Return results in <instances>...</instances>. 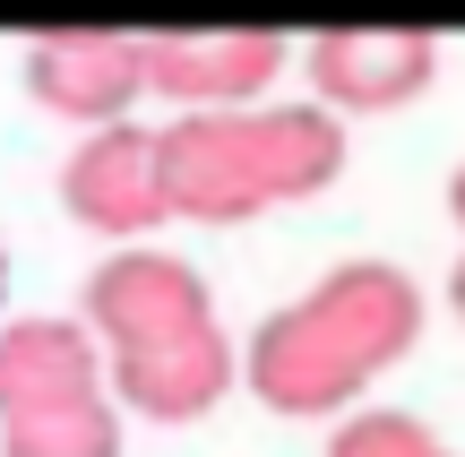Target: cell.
Returning a JSON list of instances; mask_svg holds the SVG:
<instances>
[{"label":"cell","instance_id":"8992f818","mask_svg":"<svg viewBox=\"0 0 465 457\" xmlns=\"http://www.w3.org/2000/svg\"><path fill=\"white\" fill-rule=\"evenodd\" d=\"M293 44L267 26L232 35H155L147 44V95H164L173 113H250L276 95Z\"/></svg>","mask_w":465,"mask_h":457},{"label":"cell","instance_id":"3957f363","mask_svg":"<svg viewBox=\"0 0 465 457\" xmlns=\"http://www.w3.org/2000/svg\"><path fill=\"white\" fill-rule=\"evenodd\" d=\"M78 320L95 328L104 354H147V345L199 337L216 328V293L190 259L155 251V242H121L113 259H95L78 285Z\"/></svg>","mask_w":465,"mask_h":457},{"label":"cell","instance_id":"8fae6325","mask_svg":"<svg viewBox=\"0 0 465 457\" xmlns=\"http://www.w3.org/2000/svg\"><path fill=\"white\" fill-rule=\"evenodd\" d=\"M328 457H457V449L405 406H353L345 423L328 432Z\"/></svg>","mask_w":465,"mask_h":457},{"label":"cell","instance_id":"4fadbf2b","mask_svg":"<svg viewBox=\"0 0 465 457\" xmlns=\"http://www.w3.org/2000/svg\"><path fill=\"white\" fill-rule=\"evenodd\" d=\"M449 311L465 320V251H457V268H449Z\"/></svg>","mask_w":465,"mask_h":457},{"label":"cell","instance_id":"6da1fadb","mask_svg":"<svg viewBox=\"0 0 465 457\" xmlns=\"http://www.w3.org/2000/svg\"><path fill=\"white\" fill-rule=\"evenodd\" d=\"M422 285L397 259H345L302 303L267 311L242 345V389L284 423H345L380 372L422 345Z\"/></svg>","mask_w":465,"mask_h":457},{"label":"cell","instance_id":"5b68a950","mask_svg":"<svg viewBox=\"0 0 465 457\" xmlns=\"http://www.w3.org/2000/svg\"><path fill=\"white\" fill-rule=\"evenodd\" d=\"M302 69H311V104H328L336 121L405 113L440 78V35H422V26H328L302 52Z\"/></svg>","mask_w":465,"mask_h":457},{"label":"cell","instance_id":"ba28073f","mask_svg":"<svg viewBox=\"0 0 465 457\" xmlns=\"http://www.w3.org/2000/svg\"><path fill=\"white\" fill-rule=\"evenodd\" d=\"M104 380H113L121 414H147V423H199L232 397L242 380V354H232L224 328H199V337L147 345V354H104Z\"/></svg>","mask_w":465,"mask_h":457},{"label":"cell","instance_id":"30bf717a","mask_svg":"<svg viewBox=\"0 0 465 457\" xmlns=\"http://www.w3.org/2000/svg\"><path fill=\"white\" fill-rule=\"evenodd\" d=\"M0 457H121V406L113 389L78 397V406H44L0 423Z\"/></svg>","mask_w":465,"mask_h":457},{"label":"cell","instance_id":"52a82bcc","mask_svg":"<svg viewBox=\"0 0 465 457\" xmlns=\"http://www.w3.org/2000/svg\"><path fill=\"white\" fill-rule=\"evenodd\" d=\"M26 95L78 130H113L147 95V44L138 35H44L26 52Z\"/></svg>","mask_w":465,"mask_h":457},{"label":"cell","instance_id":"7c38bea8","mask_svg":"<svg viewBox=\"0 0 465 457\" xmlns=\"http://www.w3.org/2000/svg\"><path fill=\"white\" fill-rule=\"evenodd\" d=\"M449 224H457V233H465V164L449 173Z\"/></svg>","mask_w":465,"mask_h":457},{"label":"cell","instance_id":"5bb4252c","mask_svg":"<svg viewBox=\"0 0 465 457\" xmlns=\"http://www.w3.org/2000/svg\"><path fill=\"white\" fill-rule=\"evenodd\" d=\"M0 311H9V251H0Z\"/></svg>","mask_w":465,"mask_h":457},{"label":"cell","instance_id":"7a4b0ae2","mask_svg":"<svg viewBox=\"0 0 465 457\" xmlns=\"http://www.w3.org/2000/svg\"><path fill=\"white\" fill-rule=\"evenodd\" d=\"M345 173V121L328 104H250V113H173L164 190L190 224H250L267 207L319 199Z\"/></svg>","mask_w":465,"mask_h":457},{"label":"cell","instance_id":"9c48e42d","mask_svg":"<svg viewBox=\"0 0 465 457\" xmlns=\"http://www.w3.org/2000/svg\"><path fill=\"white\" fill-rule=\"evenodd\" d=\"M104 345L86 320H0V423L104 397Z\"/></svg>","mask_w":465,"mask_h":457},{"label":"cell","instance_id":"277c9868","mask_svg":"<svg viewBox=\"0 0 465 457\" xmlns=\"http://www.w3.org/2000/svg\"><path fill=\"white\" fill-rule=\"evenodd\" d=\"M61 207L104 242H138L173 216L164 190V130H138V121H113V130H86L61 164Z\"/></svg>","mask_w":465,"mask_h":457}]
</instances>
